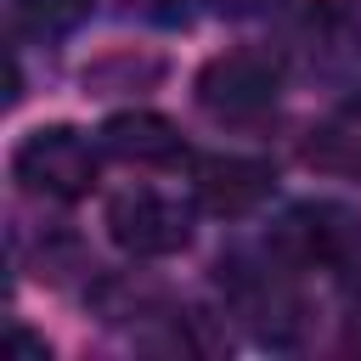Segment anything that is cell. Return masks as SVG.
<instances>
[{
	"instance_id": "11",
	"label": "cell",
	"mask_w": 361,
	"mask_h": 361,
	"mask_svg": "<svg viewBox=\"0 0 361 361\" xmlns=\"http://www.w3.org/2000/svg\"><path fill=\"white\" fill-rule=\"evenodd\" d=\"M6 344H11V350H28V355H45V344H39V338H28V333H11Z\"/></svg>"
},
{
	"instance_id": "5",
	"label": "cell",
	"mask_w": 361,
	"mask_h": 361,
	"mask_svg": "<svg viewBox=\"0 0 361 361\" xmlns=\"http://www.w3.org/2000/svg\"><path fill=\"white\" fill-rule=\"evenodd\" d=\"M271 192V164L259 158H243V152H220V158H203L197 164V203L214 209V214H248L259 209Z\"/></svg>"
},
{
	"instance_id": "3",
	"label": "cell",
	"mask_w": 361,
	"mask_h": 361,
	"mask_svg": "<svg viewBox=\"0 0 361 361\" xmlns=\"http://www.w3.org/2000/svg\"><path fill=\"white\" fill-rule=\"evenodd\" d=\"M107 237L135 259H164V254H180L192 243V214L175 197L135 186V192H118L107 203Z\"/></svg>"
},
{
	"instance_id": "2",
	"label": "cell",
	"mask_w": 361,
	"mask_h": 361,
	"mask_svg": "<svg viewBox=\"0 0 361 361\" xmlns=\"http://www.w3.org/2000/svg\"><path fill=\"white\" fill-rule=\"evenodd\" d=\"M276 96H282V62L271 51H226V56L203 62V73H197L203 113H214L226 124L271 113Z\"/></svg>"
},
{
	"instance_id": "7",
	"label": "cell",
	"mask_w": 361,
	"mask_h": 361,
	"mask_svg": "<svg viewBox=\"0 0 361 361\" xmlns=\"http://www.w3.org/2000/svg\"><path fill=\"white\" fill-rule=\"evenodd\" d=\"M305 164L322 169V175L361 180V102H344V107H333L327 118L310 124V135H305Z\"/></svg>"
},
{
	"instance_id": "10",
	"label": "cell",
	"mask_w": 361,
	"mask_h": 361,
	"mask_svg": "<svg viewBox=\"0 0 361 361\" xmlns=\"http://www.w3.org/2000/svg\"><path fill=\"white\" fill-rule=\"evenodd\" d=\"M276 0H209V11H220V17H259V11H271Z\"/></svg>"
},
{
	"instance_id": "6",
	"label": "cell",
	"mask_w": 361,
	"mask_h": 361,
	"mask_svg": "<svg viewBox=\"0 0 361 361\" xmlns=\"http://www.w3.org/2000/svg\"><path fill=\"white\" fill-rule=\"evenodd\" d=\"M102 152H113V158H124V164H147V169L186 158L180 130H175L164 113H118V118H107V124H102Z\"/></svg>"
},
{
	"instance_id": "1",
	"label": "cell",
	"mask_w": 361,
	"mask_h": 361,
	"mask_svg": "<svg viewBox=\"0 0 361 361\" xmlns=\"http://www.w3.org/2000/svg\"><path fill=\"white\" fill-rule=\"evenodd\" d=\"M96 147L73 130V124H39L17 141L11 152V175L23 180V192L34 197H56V203H73L96 186Z\"/></svg>"
},
{
	"instance_id": "8",
	"label": "cell",
	"mask_w": 361,
	"mask_h": 361,
	"mask_svg": "<svg viewBox=\"0 0 361 361\" xmlns=\"http://www.w3.org/2000/svg\"><path fill=\"white\" fill-rule=\"evenodd\" d=\"M85 17H90V0H17V28L34 39L73 34Z\"/></svg>"
},
{
	"instance_id": "9",
	"label": "cell",
	"mask_w": 361,
	"mask_h": 361,
	"mask_svg": "<svg viewBox=\"0 0 361 361\" xmlns=\"http://www.w3.org/2000/svg\"><path fill=\"white\" fill-rule=\"evenodd\" d=\"M344 299H350V327L361 338V248L344 259Z\"/></svg>"
},
{
	"instance_id": "4",
	"label": "cell",
	"mask_w": 361,
	"mask_h": 361,
	"mask_svg": "<svg viewBox=\"0 0 361 361\" xmlns=\"http://www.w3.org/2000/svg\"><path fill=\"white\" fill-rule=\"evenodd\" d=\"M271 248H276V259L305 265V271H310V265L344 271V259L361 248V226H355V214L338 209V203H299V209H288V214L276 220Z\"/></svg>"
}]
</instances>
